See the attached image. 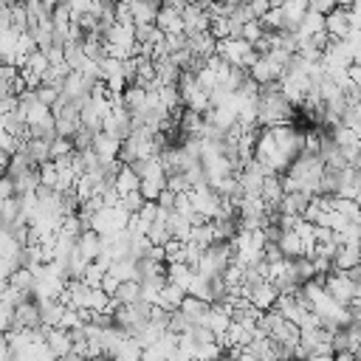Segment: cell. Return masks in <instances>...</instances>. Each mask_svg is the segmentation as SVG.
I'll list each match as a JSON object with an SVG mask.
<instances>
[{
  "instance_id": "cell-1",
  "label": "cell",
  "mask_w": 361,
  "mask_h": 361,
  "mask_svg": "<svg viewBox=\"0 0 361 361\" xmlns=\"http://www.w3.org/2000/svg\"><path fill=\"white\" fill-rule=\"evenodd\" d=\"M99 251H102V237H99L96 231L85 229V231L76 237V254H79L85 262H96Z\"/></svg>"
},
{
  "instance_id": "cell-2",
  "label": "cell",
  "mask_w": 361,
  "mask_h": 361,
  "mask_svg": "<svg viewBox=\"0 0 361 361\" xmlns=\"http://www.w3.org/2000/svg\"><path fill=\"white\" fill-rule=\"evenodd\" d=\"M118 147H122V144H118L116 138H110V136H105V133H96L94 141H90V153L99 158V164H102V161H116Z\"/></svg>"
},
{
  "instance_id": "cell-3",
  "label": "cell",
  "mask_w": 361,
  "mask_h": 361,
  "mask_svg": "<svg viewBox=\"0 0 361 361\" xmlns=\"http://www.w3.org/2000/svg\"><path fill=\"white\" fill-rule=\"evenodd\" d=\"M280 299V293H277V288L271 285V282H262V285H257L251 293H249V302L262 313V311H271L274 308V302Z\"/></svg>"
},
{
  "instance_id": "cell-4",
  "label": "cell",
  "mask_w": 361,
  "mask_h": 361,
  "mask_svg": "<svg viewBox=\"0 0 361 361\" xmlns=\"http://www.w3.org/2000/svg\"><path fill=\"white\" fill-rule=\"evenodd\" d=\"M308 195L305 192H285L282 200H280V215H288V218H302L305 212V206H308Z\"/></svg>"
},
{
  "instance_id": "cell-5",
  "label": "cell",
  "mask_w": 361,
  "mask_h": 361,
  "mask_svg": "<svg viewBox=\"0 0 361 361\" xmlns=\"http://www.w3.org/2000/svg\"><path fill=\"white\" fill-rule=\"evenodd\" d=\"M178 311L187 316L189 324H203L206 313H209V305L200 302V299H195V296H184V299H180V305H178Z\"/></svg>"
},
{
  "instance_id": "cell-6",
  "label": "cell",
  "mask_w": 361,
  "mask_h": 361,
  "mask_svg": "<svg viewBox=\"0 0 361 361\" xmlns=\"http://www.w3.org/2000/svg\"><path fill=\"white\" fill-rule=\"evenodd\" d=\"M23 153L28 156V161H32L34 167H43V164L51 161V156H48V144L40 141V138H28V141L23 144Z\"/></svg>"
},
{
  "instance_id": "cell-7",
  "label": "cell",
  "mask_w": 361,
  "mask_h": 361,
  "mask_svg": "<svg viewBox=\"0 0 361 361\" xmlns=\"http://www.w3.org/2000/svg\"><path fill=\"white\" fill-rule=\"evenodd\" d=\"M358 265V246H339V251L330 260V271H347Z\"/></svg>"
},
{
  "instance_id": "cell-8",
  "label": "cell",
  "mask_w": 361,
  "mask_h": 361,
  "mask_svg": "<svg viewBox=\"0 0 361 361\" xmlns=\"http://www.w3.org/2000/svg\"><path fill=\"white\" fill-rule=\"evenodd\" d=\"M164 277H167L169 285H178V288L187 291V285H189V280H192V268H189L187 262H169Z\"/></svg>"
},
{
  "instance_id": "cell-9",
  "label": "cell",
  "mask_w": 361,
  "mask_h": 361,
  "mask_svg": "<svg viewBox=\"0 0 361 361\" xmlns=\"http://www.w3.org/2000/svg\"><path fill=\"white\" fill-rule=\"evenodd\" d=\"M138 296H141V288H138V282L130 280V282H118L110 299L116 305H133V302H138Z\"/></svg>"
},
{
  "instance_id": "cell-10",
  "label": "cell",
  "mask_w": 361,
  "mask_h": 361,
  "mask_svg": "<svg viewBox=\"0 0 361 361\" xmlns=\"http://www.w3.org/2000/svg\"><path fill=\"white\" fill-rule=\"evenodd\" d=\"M158 6H161V3H141V0H136V3H127L130 17H133V25H138V23H153L156 14H158Z\"/></svg>"
},
{
  "instance_id": "cell-11",
  "label": "cell",
  "mask_w": 361,
  "mask_h": 361,
  "mask_svg": "<svg viewBox=\"0 0 361 361\" xmlns=\"http://www.w3.org/2000/svg\"><path fill=\"white\" fill-rule=\"evenodd\" d=\"M113 184H116V192L118 195H127V192H138V178L127 169V167H122V169H118V175H116V180H113Z\"/></svg>"
},
{
  "instance_id": "cell-12",
  "label": "cell",
  "mask_w": 361,
  "mask_h": 361,
  "mask_svg": "<svg viewBox=\"0 0 361 361\" xmlns=\"http://www.w3.org/2000/svg\"><path fill=\"white\" fill-rule=\"evenodd\" d=\"M144 203H147V200H144L138 192H127V195L118 198V209H122V212H125L127 218H130V215H138Z\"/></svg>"
},
{
  "instance_id": "cell-13",
  "label": "cell",
  "mask_w": 361,
  "mask_h": 361,
  "mask_svg": "<svg viewBox=\"0 0 361 361\" xmlns=\"http://www.w3.org/2000/svg\"><path fill=\"white\" fill-rule=\"evenodd\" d=\"M187 339H189L192 344H212V342H215V333H212V330H209L206 324H189Z\"/></svg>"
},
{
  "instance_id": "cell-14",
  "label": "cell",
  "mask_w": 361,
  "mask_h": 361,
  "mask_svg": "<svg viewBox=\"0 0 361 361\" xmlns=\"http://www.w3.org/2000/svg\"><path fill=\"white\" fill-rule=\"evenodd\" d=\"M187 330H189L187 316L180 313V311H172V313H169V322H167V333H172V336H187Z\"/></svg>"
},
{
  "instance_id": "cell-15",
  "label": "cell",
  "mask_w": 361,
  "mask_h": 361,
  "mask_svg": "<svg viewBox=\"0 0 361 361\" xmlns=\"http://www.w3.org/2000/svg\"><path fill=\"white\" fill-rule=\"evenodd\" d=\"M107 274V271L102 268V265H96V262H87V268H85V274H82V282L87 285V288H99V282H102V277Z\"/></svg>"
},
{
  "instance_id": "cell-16",
  "label": "cell",
  "mask_w": 361,
  "mask_h": 361,
  "mask_svg": "<svg viewBox=\"0 0 361 361\" xmlns=\"http://www.w3.org/2000/svg\"><path fill=\"white\" fill-rule=\"evenodd\" d=\"M71 153H74V147H71L68 138H54V141L48 144V156H51V161L65 158V156H71Z\"/></svg>"
},
{
  "instance_id": "cell-17",
  "label": "cell",
  "mask_w": 361,
  "mask_h": 361,
  "mask_svg": "<svg viewBox=\"0 0 361 361\" xmlns=\"http://www.w3.org/2000/svg\"><path fill=\"white\" fill-rule=\"evenodd\" d=\"M262 34H265V32H262L260 20H251V23H246V25H243V40H246L249 45H254V43H257Z\"/></svg>"
},
{
  "instance_id": "cell-18",
  "label": "cell",
  "mask_w": 361,
  "mask_h": 361,
  "mask_svg": "<svg viewBox=\"0 0 361 361\" xmlns=\"http://www.w3.org/2000/svg\"><path fill=\"white\" fill-rule=\"evenodd\" d=\"M56 96H59L56 90H51V87H45V85H37V87H34V99H37L40 105H45V107H51V105L56 102Z\"/></svg>"
},
{
  "instance_id": "cell-19",
  "label": "cell",
  "mask_w": 361,
  "mask_h": 361,
  "mask_svg": "<svg viewBox=\"0 0 361 361\" xmlns=\"http://www.w3.org/2000/svg\"><path fill=\"white\" fill-rule=\"evenodd\" d=\"M9 355V344H6V336H0V361H6Z\"/></svg>"
},
{
  "instance_id": "cell-20",
  "label": "cell",
  "mask_w": 361,
  "mask_h": 361,
  "mask_svg": "<svg viewBox=\"0 0 361 361\" xmlns=\"http://www.w3.org/2000/svg\"><path fill=\"white\" fill-rule=\"evenodd\" d=\"M184 361H198V358H184Z\"/></svg>"
}]
</instances>
